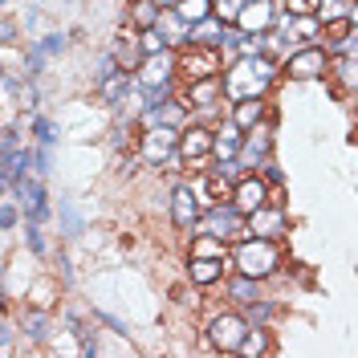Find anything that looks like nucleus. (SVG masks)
<instances>
[{"mask_svg": "<svg viewBox=\"0 0 358 358\" xmlns=\"http://www.w3.org/2000/svg\"><path fill=\"white\" fill-rule=\"evenodd\" d=\"M110 73H118V69H114V53H102V57H98V69H94V82H106Z\"/></svg>", "mask_w": 358, "mask_h": 358, "instance_id": "34", "label": "nucleus"}, {"mask_svg": "<svg viewBox=\"0 0 358 358\" xmlns=\"http://www.w3.org/2000/svg\"><path fill=\"white\" fill-rule=\"evenodd\" d=\"M131 17H134L138 29H155V24H159V0H138Z\"/></svg>", "mask_w": 358, "mask_h": 358, "instance_id": "23", "label": "nucleus"}, {"mask_svg": "<svg viewBox=\"0 0 358 358\" xmlns=\"http://www.w3.org/2000/svg\"><path fill=\"white\" fill-rule=\"evenodd\" d=\"M289 4V17H313L322 13V0H285Z\"/></svg>", "mask_w": 358, "mask_h": 358, "instance_id": "31", "label": "nucleus"}, {"mask_svg": "<svg viewBox=\"0 0 358 358\" xmlns=\"http://www.w3.org/2000/svg\"><path fill=\"white\" fill-rule=\"evenodd\" d=\"M216 90H220V82H216V78H203V82H192V102L208 110V106H212V98H216Z\"/></svg>", "mask_w": 358, "mask_h": 358, "instance_id": "26", "label": "nucleus"}, {"mask_svg": "<svg viewBox=\"0 0 358 358\" xmlns=\"http://www.w3.org/2000/svg\"><path fill=\"white\" fill-rule=\"evenodd\" d=\"M330 66V57H326V49H301V53H293L289 57V78H322Z\"/></svg>", "mask_w": 358, "mask_h": 358, "instance_id": "11", "label": "nucleus"}, {"mask_svg": "<svg viewBox=\"0 0 358 358\" xmlns=\"http://www.w3.org/2000/svg\"><path fill=\"white\" fill-rule=\"evenodd\" d=\"M232 203H236L245 216H252L257 208H265L268 203V183L261 176H245L236 187H232Z\"/></svg>", "mask_w": 358, "mask_h": 358, "instance_id": "8", "label": "nucleus"}, {"mask_svg": "<svg viewBox=\"0 0 358 358\" xmlns=\"http://www.w3.org/2000/svg\"><path fill=\"white\" fill-rule=\"evenodd\" d=\"M216 13V0H176V17L183 24H200Z\"/></svg>", "mask_w": 358, "mask_h": 358, "instance_id": "19", "label": "nucleus"}, {"mask_svg": "<svg viewBox=\"0 0 358 358\" xmlns=\"http://www.w3.org/2000/svg\"><path fill=\"white\" fill-rule=\"evenodd\" d=\"M248 0H216V13H220V21H241V13H245Z\"/></svg>", "mask_w": 358, "mask_h": 358, "instance_id": "28", "label": "nucleus"}, {"mask_svg": "<svg viewBox=\"0 0 358 358\" xmlns=\"http://www.w3.org/2000/svg\"><path fill=\"white\" fill-rule=\"evenodd\" d=\"M232 261H236L241 273H248V277H257V281H261V277H268L273 268L281 265V252H277V245H273L268 236H252V241H245V245L236 248V257H232Z\"/></svg>", "mask_w": 358, "mask_h": 358, "instance_id": "2", "label": "nucleus"}, {"mask_svg": "<svg viewBox=\"0 0 358 358\" xmlns=\"http://www.w3.org/2000/svg\"><path fill=\"white\" fill-rule=\"evenodd\" d=\"M338 73H342V82H346V86H355V90H358V57L342 53V62H338Z\"/></svg>", "mask_w": 358, "mask_h": 358, "instance_id": "29", "label": "nucleus"}, {"mask_svg": "<svg viewBox=\"0 0 358 358\" xmlns=\"http://www.w3.org/2000/svg\"><path fill=\"white\" fill-rule=\"evenodd\" d=\"M241 147H245V131L236 122H228L224 131H216V159L220 163H232V159L241 155Z\"/></svg>", "mask_w": 358, "mask_h": 358, "instance_id": "15", "label": "nucleus"}, {"mask_svg": "<svg viewBox=\"0 0 358 358\" xmlns=\"http://www.w3.org/2000/svg\"><path fill=\"white\" fill-rule=\"evenodd\" d=\"M179 69H183L192 82L216 78V69H220V49H216V45H192V49L179 57Z\"/></svg>", "mask_w": 358, "mask_h": 358, "instance_id": "5", "label": "nucleus"}, {"mask_svg": "<svg viewBox=\"0 0 358 358\" xmlns=\"http://www.w3.org/2000/svg\"><path fill=\"white\" fill-rule=\"evenodd\" d=\"M208 155H216V134L208 131V127H192V131L179 134V159L200 163Z\"/></svg>", "mask_w": 358, "mask_h": 358, "instance_id": "9", "label": "nucleus"}, {"mask_svg": "<svg viewBox=\"0 0 358 358\" xmlns=\"http://www.w3.org/2000/svg\"><path fill=\"white\" fill-rule=\"evenodd\" d=\"M192 45H216L220 49L224 41H228V33H224L216 21H200V24H192V37H187Z\"/></svg>", "mask_w": 358, "mask_h": 358, "instance_id": "21", "label": "nucleus"}, {"mask_svg": "<svg viewBox=\"0 0 358 358\" xmlns=\"http://www.w3.org/2000/svg\"><path fill=\"white\" fill-rule=\"evenodd\" d=\"M0 224H4V228H13V224H17V208H13V203H4V208H0Z\"/></svg>", "mask_w": 358, "mask_h": 358, "instance_id": "37", "label": "nucleus"}, {"mask_svg": "<svg viewBox=\"0 0 358 358\" xmlns=\"http://www.w3.org/2000/svg\"><path fill=\"white\" fill-rule=\"evenodd\" d=\"M245 338H248V317H241V313H216L208 322V342L216 350H241Z\"/></svg>", "mask_w": 358, "mask_h": 358, "instance_id": "3", "label": "nucleus"}, {"mask_svg": "<svg viewBox=\"0 0 358 358\" xmlns=\"http://www.w3.org/2000/svg\"><path fill=\"white\" fill-rule=\"evenodd\" d=\"M187 273H192L196 285H212V281H220L224 277V257H192Z\"/></svg>", "mask_w": 358, "mask_h": 358, "instance_id": "16", "label": "nucleus"}, {"mask_svg": "<svg viewBox=\"0 0 358 358\" xmlns=\"http://www.w3.org/2000/svg\"><path fill=\"white\" fill-rule=\"evenodd\" d=\"M273 21H277V4H273V0H248L236 24H241L245 33H268Z\"/></svg>", "mask_w": 358, "mask_h": 358, "instance_id": "10", "label": "nucleus"}, {"mask_svg": "<svg viewBox=\"0 0 358 358\" xmlns=\"http://www.w3.org/2000/svg\"><path fill=\"white\" fill-rule=\"evenodd\" d=\"M159 4H171V8H176V0H159Z\"/></svg>", "mask_w": 358, "mask_h": 358, "instance_id": "39", "label": "nucleus"}, {"mask_svg": "<svg viewBox=\"0 0 358 358\" xmlns=\"http://www.w3.org/2000/svg\"><path fill=\"white\" fill-rule=\"evenodd\" d=\"M268 147H273V138H268V131H261V127H252L245 138V147H241V163L245 167H265V159H268Z\"/></svg>", "mask_w": 358, "mask_h": 358, "instance_id": "14", "label": "nucleus"}, {"mask_svg": "<svg viewBox=\"0 0 358 358\" xmlns=\"http://www.w3.org/2000/svg\"><path fill=\"white\" fill-rule=\"evenodd\" d=\"M45 326H49V322H45V313H29V317H24V330H29V338H37V342L49 334Z\"/></svg>", "mask_w": 358, "mask_h": 358, "instance_id": "32", "label": "nucleus"}, {"mask_svg": "<svg viewBox=\"0 0 358 358\" xmlns=\"http://www.w3.org/2000/svg\"><path fill=\"white\" fill-rule=\"evenodd\" d=\"M228 293H232V301H257L261 293H257V277H248V273H241L232 285H228Z\"/></svg>", "mask_w": 358, "mask_h": 358, "instance_id": "25", "label": "nucleus"}, {"mask_svg": "<svg viewBox=\"0 0 358 358\" xmlns=\"http://www.w3.org/2000/svg\"><path fill=\"white\" fill-rule=\"evenodd\" d=\"M33 131H37V138H41L45 147L53 143V122H49V118H37V122H33Z\"/></svg>", "mask_w": 358, "mask_h": 358, "instance_id": "35", "label": "nucleus"}, {"mask_svg": "<svg viewBox=\"0 0 358 358\" xmlns=\"http://www.w3.org/2000/svg\"><path fill=\"white\" fill-rule=\"evenodd\" d=\"M29 245H33V252H45V245H41V232H37V224H29Z\"/></svg>", "mask_w": 358, "mask_h": 358, "instance_id": "38", "label": "nucleus"}, {"mask_svg": "<svg viewBox=\"0 0 358 358\" xmlns=\"http://www.w3.org/2000/svg\"><path fill=\"white\" fill-rule=\"evenodd\" d=\"M171 151H179V134L167 122H159V127H151V131L143 134V159L147 163H167Z\"/></svg>", "mask_w": 358, "mask_h": 358, "instance_id": "6", "label": "nucleus"}, {"mask_svg": "<svg viewBox=\"0 0 358 358\" xmlns=\"http://www.w3.org/2000/svg\"><path fill=\"white\" fill-rule=\"evenodd\" d=\"M98 94H102V102H122L127 94H131V73L127 69H118V73H110L106 82H98Z\"/></svg>", "mask_w": 358, "mask_h": 358, "instance_id": "20", "label": "nucleus"}, {"mask_svg": "<svg viewBox=\"0 0 358 358\" xmlns=\"http://www.w3.org/2000/svg\"><path fill=\"white\" fill-rule=\"evenodd\" d=\"M208 232H216L220 241L241 236V232H245V212H241L236 203H212V208H208Z\"/></svg>", "mask_w": 358, "mask_h": 358, "instance_id": "7", "label": "nucleus"}, {"mask_svg": "<svg viewBox=\"0 0 358 358\" xmlns=\"http://www.w3.org/2000/svg\"><path fill=\"white\" fill-rule=\"evenodd\" d=\"M200 212H203L200 187H187V183H179L176 192H171V220H176V228H183V232L192 228V232H196Z\"/></svg>", "mask_w": 358, "mask_h": 358, "instance_id": "4", "label": "nucleus"}, {"mask_svg": "<svg viewBox=\"0 0 358 358\" xmlns=\"http://www.w3.org/2000/svg\"><path fill=\"white\" fill-rule=\"evenodd\" d=\"M261 118H265V102H261V98H241V102H236V110H232V122H236L241 131L261 127Z\"/></svg>", "mask_w": 358, "mask_h": 358, "instance_id": "18", "label": "nucleus"}, {"mask_svg": "<svg viewBox=\"0 0 358 358\" xmlns=\"http://www.w3.org/2000/svg\"><path fill=\"white\" fill-rule=\"evenodd\" d=\"M350 0H322V21H338V17H350L346 8Z\"/></svg>", "mask_w": 358, "mask_h": 358, "instance_id": "30", "label": "nucleus"}, {"mask_svg": "<svg viewBox=\"0 0 358 358\" xmlns=\"http://www.w3.org/2000/svg\"><path fill=\"white\" fill-rule=\"evenodd\" d=\"M138 49H143V57H155V53H167V37L155 29H143V37H138Z\"/></svg>", "mask_w": 358, "mask_h": 358, "instance_id": "24", "label": "nucleus"}, {"mask_svg": "<svg viewBox=\"0 0 358 358\" xmlns=\"http://www.w3.org/2000/svg\"><path fill=\"white\" fill-rule=\"evenodd\" d=\"M268 82H273V62H268L265 53H252V57H241V62L228 66V73H224V94H228L232 102H241V98H261Z\"/></svg>", "mask_w": 358, "mask_h": 358, "instance_id": "1", "label": "nucleus"}, {"mask_svg": "<svg viewBox=\"0 0 358 358\" xmlns=\"http://www.w3.org/2000/svg\"><path fill=\"white\" fill-rule=\"evenodd\" d=\"M171 69H179V66H171V57L167 53H155V57H143V69H138V82L143 86H167L171 82Z\"/></svg>", "mask_w": 358, "mask_h": 358, "instance_id": "13", "label": "nucleus"}, {"mask_svg": "<svg viewBox=\"0 0 358 358\" xmlns=\"http://www.w3.org/2000/svg\"><path fill=\"white\" fill-rule=\"evenodd\" d=\"M268 313H273V306H265V301H252V322H268Z\"/></svg>", "mask_w": 358, "mask_h": 358, "instance_id": "36", "label": "nucleus"}, {"mask_svg": "<svg viewBox=\"0 0 358 358\" xmlns=\"http://www.w3.org/2000/svg\"><path fill=\"white\" fill-rule=\"evenodd\" d=\"M241 350H245V355H265V350H268V338L261 334V330H257V334L248 330V338H245V346H241Z\"/></svg>", "mask_w": 358, "mask_h": 358, "instance_id": "33", "label": "nucleus"}, {"mask_svg": "<svg viewBox=\"0 0 358 358\" xmlns=\"http://www.w3.org/2000/svg\"><path fill=\"white\" fill-rule=\"evenodd\" d=\"M24 208H29V216H33V224H41L45 216H49V203H45L41 183H24Z\"/></svg>", "mask_w": 358, "mask_h": 358, "instance_id": "22", "label": "nucleus"}, {"mask_svg": "<svg viewBox=\"0 0 358 358\" xmlns=\"http://www.w3.org/2000/svg\"><path fill=\"white\" fill-rule=\"evenodd\" d=\"M281 228H285V212H281V208H268L265 203V208H257V212L248 216V232H252V236H268V241H273Z\"/></svg>", "mask_w": 358, "mask_h": 358, "instance_id": "12", "label": "nucleus"}, {"mask_svg": "<svg viewBox=\"0 0 358 358\" xmlns=\"http://www.w3.org/2000/svg\"><path fill=\"white\" fill-rule=\"evenodd\" d=\"M66 49V37L62 33H49V37H41V41L33 45V53H29V73H41L45 57H57Z\"/></svg>", "mask_w": 358, "mask_h": 358, "instance_id": "17", "label": "nucleus"}, {"mask_svg": "<svg viewBox=\"0 0 358 358\" xmlns=\"http://www.w3.org/2000/svg\"><path fill=\"white\" fill-rule=\"evenodd\" d=\"M192 257H224V245L216 232H203L196 236V245H192Z\"/></svg>", "mask_w": 358, "mask_h": 358, "instance_id": "27", "label": "nucleus"}]
</instances>
